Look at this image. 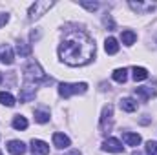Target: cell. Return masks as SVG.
<instances>
[{
  "label": "cell",
  "instance_id": "6da1fadb",
  "mask_svg": "<svg viewBox=\"0 0 157 155\" xmlns=\"http://www.w3.org/2000/svg\"><path fill=\"white\" fill-rule=\"evenodd\" d=\"M95 51H97L95 40L86 31L70 29L66 31L64 39L59 46V59L71 68H78V66L90 64L95 59Z\"/></svg>",
  "mask_w": 157,
  "mask_h": 155
},
{
  "label": "cell",
  "instance_id": "7a4b0ae2",
  "mask_svg": "<svg viewBox=\"0 0 157 155\" xmlns=\"http://www.w3.org/2000/svg\"><path fill=\"white\" fill-rule=\"evenodd\" d=\"M24 73V80L29 84H39V82H51V78L46 77L44 70L40 68V64L37 60H28V64L22 70Z\"/></svg>",
  "mask_w": 157,
  "mask_h": 155
},
{
  "label": "cell",
  "instance_id": "3957f363",
  "mask_svg": "<svg viewBox=\"0 0 157 155\" xmlns=\"http://www.w3.org/2000/svg\"><path fill=\"white\" fill-rule=\"evenodd\" d=\"M88 91V84L86 82H77V84H70V82H60L59 84V95L62 99H70L71 95H80Z\"/></svg>",
  "mask_w": 157,
  "mask_h": 155
},
{
  "label": "cell",
  "instance_id": "277c9868",
  "mask_svg": "<svg viewBox=\"0 0 157 155\" xmlns=\"http://www.w3.org/2000/svg\"><path fill=\"white\" fill-rule=\"evenodd\" d=\"M53 6H55V2H51V0H37L35 4H31V7L28 11V18L29 20H37L42 15H46Z\"/></svg>",
  "mask_w": 157,
  "mask_h": 155
},
{
  "label": "cell",
  "instance_id": "5b68a950",
  "mask_svg": "<svg viewBox=\"0 0 157 155\" xmlns=\"http://www.w3.org/2000/svg\"><path fill=\"white\" fill-rule=\"evenodd\" d=\"M101 131L102 133H106V131H110L112 130V126H113V106L112 104H106L104 108H102V113H101Z\"/></svg>",
  "mask_w": 157,
  "mask_h": 155
},
{
  "label": "cell",
  "instance_id": "8992f818",
  "mask_svg": "<svg viewBox=\"0 0 157 155\" xmlns=\"http://www.w3.org/2000/svg\"><path fill=\"white\" fill-rule=\"evenodd\" d=\"M102 150L108 152V153H122V152H124V146H122V142H121L119 139L110 137V139H106V141L102 142Z\"/></svg>",
  "mask_w": 157,
  "mask_h": 155
},
{
  "label": "cell",
  "instance_id": "52a82bcc",
  "mask_svg": "<svg viewBox=\"0 0 157 155\" xmlns=\"http://www.w3.org/2000/svg\"><path fill=\"white\" fill-rule=\"evenodd\" d=\"M35 95H37V84L24 82V86L20 88V102H29L35 99Z\"/></svg>",
  "mask_w": 157,
  "mask_h": 155
},
{
  "label": "cell",
  "instance_id": "ba28073f",
  "mask_svg": "<svg viewBox=\"0 0 157 155\" xmlns=\"http://www.w3.org/2000/svg\"><path fill=\"white\" fill-rule=\"evenodd\" d=\"M13 60H15L13 47H11L9 44H4V46H2V49H0V62H2V64H6V66H9V64H13Z\"/></svg>",
  "mask_w": 157,
  "mask_h": 155
},
{
  "label": "cell",
  "instance_id": "9c48e42d",
  "mask_svg": "<svg viewBox=\"0 0 157 155\" xmlns=\"http://www.w3.org/2000/svg\"><path fill=\"white\" fill-rule=\"evenodd\" d=\"M28 150V146L22 141H9L7 142V152L11 155H24Z\"/></svg>",
  "mask_w": 157,
  "mask_h": 155
},
{
  "label": "cell",
  "instance_id": "30bf717a",
  "mask_svg": "<svg viewBox=\"0 0 157 155\" xmlns=\"http://www.w3.org/2000/svg\"><path fill=\"white\" fill-rule=\"evenodd\" d=\"M70 144H71V141H70L68 135H64V133H53V146H57L59 150H64Z\"/></svg>",
  "mask_w": 157,
  "mask_h": 155
},
{
  "label": "cell",
  "instance_id": "8fae6325",
  "mask_svg": "<svg viewBox=\"0 0 157 155\" xmlns=\"http://www.w3.org/2000/svg\"><path fill=\"white\" fill-rule=\"evenodd\" d=\"M31 150L33 153H40V155H48L49 153V144L40 141V139H33L31 141Z\"/></svg>",
  "mask_w": 157,
  "mask_h": 155
},
{
  "label": "cell",
  "instance_id": "7c38bea8",
  "mask_svg": "<svg viewBox=\"0 0 157 155\" xmlns=\"http://www.w3.org/2000/svg\"><path fill=\"white\" fill-rule=\"evenodd\" d=\"M128 6L133 9V11H137V13H148V11H154L155 9V6L154 4H144V2H128Z\"/></svg>",
  "mask_w": 157,
  "mask_h": 155
},
{
  "label": "cell",
  "instance_id": "4fadbf2b",
  "mask_svg": "<svg viewBox=\"0 0 157 155\" xmlns=\"http://www.w3.org/2000/svg\"><path fill=\"white\" fill-rule=\"evenodd\" d=\"M135 95L141 99V100H148L152 97H155V89L150 88V86H143V88H135Z\"/></svg>",
  "mask_w": 157,
  "mask_h": 155
},
{
  "label": "cell",
  "instance_id": "5bb4252c",
  "mask_svg": "<svg viewBox=\"0 0 157 155\" xmlns=\"http://www.w3.org/2000/svg\"><path fill=\"white\" fill-rule=\"evenodd\" d=\"M137 100L135 99H132V97H124V99H121V110L122 112H128V113H133L135 110H137Z\"/></svg>",
  "mask_w": 157,
  "mask_h": 155
},
{
  "label": "cell",
  "instance_id": "9a60e30c",
  "mask_svg": "<svg viewBox=\"0 0 157 155\" xmlns=\"http://www.w3.org/2000/svg\"><path fill=\"white\" fill-rule=\"evenodd\" d=\"M122 139H124V142H126L128 146H139V144H141V141H143L139 133H132V131L122 133Z\"/></svg>",
  "mask_w": 157,
  "mask_h": 155
},
{
  "label": "cell",
  "instance_id": "2e32d148",
  "mask_svg": "<svg viewBox=\"0 0 157 155\" xmlns=\"http://www.w3.org/2000/svg\"><path fill=\"white\" fill-rule=\"evenodd\" d=\"M104 49H106V53H108V55H115V53L119 51V42H117V39L108 37V39L104 40Z\"/></svg>",
  "mask_w": 157,
  "mask_h": 155
},
{
  "label": "cell",
  "instance_id": "e0dca14e",
  "mask_svg": "<svg viewBox=\"0 0 157 155\" xmlns=\"http://www.w3.org/2000/svg\"><path fill=\"white\" fill-rule=\"evenodd\" d=\"M121 40H122L124 46H132V44L137 40V33L132 31V29H124V31L121 33Z\"/></svg>",
  "mask_w": 157,
  "mask_h": 155
},
{
  "label": "cell",
  "instance_id": "ac0fdd59",
  "mask_svg": "<svg viewBox=\"0 0 157 155\" xmlns=\"http://www.w3.org/2000/svg\"><path fill=\"white\" fill-rule=\"evenodd\" d=\"M0 104H4V106L11 108V106H15V104H17V100H15V97H13L11 93H7V91H0Z\"/></svg>",
  "mask_w": 157,
  "mask_h": 155
},
{
  "label": "cell",
  "instance_id": "d6986e66",
  "mask_svg": "<svg viewBox=\"0 0 157 155\" xmlns=\"http://www.w3.org/2000/svg\"><path fill=\"white\" fill-rule=\"evenodd\" d=\"M112 77H113L115 82L124 84V82H126V78H128V71H126V68H117V70L112 73Z\"/></svg>",
  "mask_w": 157,
  "mask_h": 155
},
{
  "label": "cell",
  "instance_id": "ffe728a7",
  "mask_svg": "<svg viewBox=\"0 0 157 155\" xmlns=\"http://www.w3.org/2000/svg\"><path fill=\"white\" fill-rule=\"evenodd\" d=\"M132 71H133V80H135V82H141V80H146V78H148L146 68H141V66L137 68V66H135Z\"/></svg>",
  "mask_w": 157,
  "mask_h": 155
},
{
  "label": "cell",
  "instance_id": "44dd1931",
  "mask_svg": "<svg viewBox=\"0 0 157 155\" xmlns=\"http://www.w3.org/2000/svg\"><path fill=\"white\" fill-rule=\"evenodd\" d=\"M11 126L15 128V130H26L28 128V119L26 117H22V115H17L15 119H13V122H11Z\"/></svg>",
  "mask_w": 157,
  "mask_h": 155
},
{
  "label": "cell",
  "instance_id": "7402d4cb",
  "mask_svg": "<svg viewBox=\"0 0 157 155\" xmlns=\"http://www.w3.org/2000/svg\"><path fill=\"white\" fill-rule=\"evenodd\" d=\"M17 53H18L20 57H28V55L31 53V46L26 44V42H18V44H17Z\"/></svg>",
  "mask_w": 157,
  "mask_h": 155
},
{
  "label": "cell",
  "instance_id": "603a6c76",
  "mask_svg": "<svg viewBox=\"0 0 157 155\" xmlns=\"http://www.w3.org/2000/svg\"><path fill=\"white\" fill-rule=\"evenodd\" d=\"M35 120H37L39 124H46V122L49 120V113L44 112V110H35Z\"/></svg>",
  "mask_w": 157,
  "mask_h": 155
},
{
  "label": "cell",
  "instance_id": "cb8c5ba5",
  "mask_svg": "<svg viewBox=\"0 0 157 155\" xmlns=\"http://www.w3.org/2000/svg\"><path fill=\"white\" fill-rule=\"evenodd\" d=\"M102 24H104V28H106L108 31H113V29L117 28V24H115V20L112 18V15H104V18H102Z\"/></svg>",
  "mask_w": 157,
  "mask_h": 155
},
{
  "label": "cell",
  "instance_id": "d4e9b609",
  "mask_svg": "<svg viewBox=\"0 0 157 155\" xmlns=\"http://www.w3.org/2000/svg\"><path fill=\"white\" fill-rule=\"evenodd\" d=\"M146 155H157V142L155 141H148L146 142Z\"/></svg>",
  "mask_w": 157,
  "mask_h": 155
},
{
  "label": "cell",
  "instance_id": "484cf974",
  "mask_svg": "<svg viewBox=\"0 0 157 155\" xmlns=\"http://www.w3.org/2000/svg\"><path fill=\"white\" fill-rule=\"evenodd\" d=\"M82 7H86L88 11H97L99 9V2H80Z\"/></svg>",
  "mask_w": 157,
  "mask_h": 155
},
{
  "label": "cell",
  "instance_id": "4316f807",
  "mask_svg": "<svg viewBox=\"0 0 157 155\" xmlns=\"http://www.w3.org/2000/svg\"><path fill=\"white\" fill-rule=\"evenodd\" d=\"M7 22H9V15H7V13H0V28L6 26Z\"/></svg>",
  "mask_w": 157,
  "mask_h": 155
},
{
  "label": "cell",
  "instance_id": "83f0119b",
  "mask_svg": "<svg viewBox=\"0 0 157 155\" xmlns=\"http://www.w3.org/2000/svg\"><path fill=\"white\" fill-rule=\"evenodd\" d=\"M40 39V29H35V31H31V35H29V40L31 42H35V40Z\"/></svg>",
  "mask_w": 157,
  "mask_h": 155
},
{
  "label": "cell",
  "instance_id": "f1b7e54d",
  "mask_svg": "<svg viewBox=\"0 0 157 155\" xmlns=\"http://www.w3.org/2000/svg\"><path fill=\"white\" fill-rule=\"evenodd\" d=\"M66 155H82V153H80L78 150H71V152H68Z\"/></svg>",
  "mask_w": 157,
  "mask_h": 155
},
{
  "label": "cell",
  "instance_id": "f546056e",
  "mask_svg": "<svg viewBox=\"0 0 157 155\" xmlns=\"http://www.w3.org/2000/svg\"><path fill=\"white\" fill-rule=\"evenodd\" d=\"M132 155H143V153H141V152H137V150H135V152H133V153H132Z\"/></svg>",
  "mask_w": 157,
  "mask_h": 155
},
{
  "label": "cell",
  "instance_id": "4dcf8cb0",
  "mask_svg": "<svg viewBox=\"0 0 157 155\" xmlns=\"http://www.w3.org/2000/svg\"><path fill=\"white\" fill-rule=\"evenodd\" d=\"M0 84H2V75H0Z\"/></svg>",
  "mask_w": 157,
  "mask_h": 155
},
{
  "label": "cell",
  "instance_id": "1f68e13d",
  "mask_svg": "<svg viewBox=\"0 0 157 155\" xmlns=\"http://www.w3.org/2000/svg\"><path fill=\"white\" fill-rule=\"evenodd\" d=\"M0 155H2V152H0Z\"/></svg>",
  "mask_w": 157,
  "mask_h": 155
}]
</instances>
